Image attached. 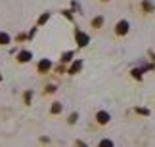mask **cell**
<instances>
[{
    "label": "cell",
    "instance_id": "obj_12",
    "mask_svg": "<svg viewBox=\"0 0 155 147\" xmlns=\"http://www.w3.org/2000/svg\"><path fill=\"white\" fill-rule=\"evenodd\" d=\"M46 19H48V14H44V15H42V17H40V21H38V23H44V21H46Z\"/></svg>",
    "mask_w": 155,
    "mask_h": 147
},
{
    "label": "cell",
    "instance_id": "obj_9",
    "mask_svg": "<svg viewBox=\"0 0 155 147\" xmlns=\"http://www.w3.org/2000/svg\"><path fill=\"white\" fill-rule=\"evenodd\" d=\"M59 111H61V105H59V103H54L52 105V113H59Z\"/></svg>",
    "mask_w": 155,
    "mask_h": 147
},
{
    "label": "cell",
    "instance_id": "obj_8",
    "mask_svg": "<svg viewBox=\"0 0 155 147\" xmlns=\"http://www.w3.org/2000/svg\"><path fill=\"white\" fill-rule=\"evenodd\" d=\"M100 25H104V17H96V19L92 21V27H96V29H98Z\"/></svg>",
    "mask_w": 155,
    "mask_h": 147
},
{
    "label": "cell",
    "instance_id": "obj_11",
    "mask_svg": "<svg viewBox=\"0 0 155 147\" xmlns=\"http://www.w3.org/2000/svg\"><path fill=\"white\" fill-rule=\"evenodd\" d=\"M144 8H146V10H153V4H150V2H144Z\"/></svg>",
    "mask_w": 155,
    "mask_h": 147
},
{
    "label": "cell",
    "instance_id": "obj_7",
    "mask_svg": "<svg viewBox=\"0 0 155 147\" xmlns=\"http://www.w3.org/2000/svg\"><path fill=\"white\" fill-rule=\"evenodd\" d=\"M10 42V37L6 33H0V44H8Z\"/></svg>",
    "mask_w": 155,
    "mask_h": 147
},
{
    "label": "cell",
    "instance_id": "obj_1",
    "mask_svg": "<svg viewBox=\"0 0 155 147\" xmlns=\"http://www.w3.org/2000/svg\"><path fill=\"white\" fill-rule=\"evenodd\" d=\"M77 42H79V46H86L88 44V37H86L84 33L77 31Z\"/></svg>",
    "mask_w": 155,
    "mask_h": 147
},
{
    "label": "cell",
    "instance_id": "obj_10",
    "mask_svg": "<svg viewBox=\"0 0 155 147\" xmlns=\"http://www.w3.org/2000/svg\"><path fill=\"white\" fill-rule=\"evenodd\" d=\"M71 57H73V52H67V54H63V61H69Z\"/></svg>",
    "mask_w": 155,
    "mask_h": 147
},
{
    "label": "cell",
    "instance_id": "obj_5",
    "mask_svg": "<svg viewBox=\"0 0 155 147\" xmlns=\"http://www.w3.org/2000/svg\"><path fill=\"white\" fill-rule=\"evenodd\" d=\"M17 59H19L21 63H23V61H29V59H31V52H19Z\"/></svg>",
    "mask_w": 155,
    "mask_h": 147
},
{
    "label": "cell",
    "instance_id": "obj_6",
    "mask_svg": "<svg viewBox=\"0 0 155 147\" xmlns=\"http://www.w3.org/2000/svg\"><path fill=\"white\" fill-rule=\"evenodd\" d=\"M81 67H82V61H75V63H73V67L69 69V73H77Z\"/></svg>",
    "mask_w": 155,
    "mask_h": 147
},
{
    "label": "cell",
    "instance_id": "obj_2",
    "mask_svg": "<svg viewBox=\"0 0 155 147\" xmlns=\"http://www.w3.org/2000/svg\"><path fill=\"white\" fill-rule=\"evenodd\" d=\"M50 67H52V63H50L48 59H42V61L38 63V71H40V73H46Z\"/></svg>",
    "mask_w": 155,
    "mask_h": 147
},
{
    "label": "cell",
    "instance_id": "obj_3",
    "mask_svg": "<svg viewBox=\"0 0 155 147\" xmlns=\"http://www.w3.org/2000/svg\"><path fill=\"white\" fill-rule=\"evenodd\" d=\"M115 31H117L119 34H124V33L128 31V23H127V21H121V23L117 25V29H115Z\"/></svg>",
    "mask_w": 155,
    "mask_h": 147
},
{
    "label": "cell",
    "instance_id": "obj_4",
    "mask_svg": "<svg viewBox=\"0 0 155 147\" xmlns=\"http://www.w3.org/2000/svg\"><path fill=\"white\" fill-rule=\"evenodd\" d=\"M107 120H109V115L104 113V111H100V113H98V122H100V124H105Z\"/></svg>",
    "mask_w": 155,
    "mask_h": 147
}]
</instances>
